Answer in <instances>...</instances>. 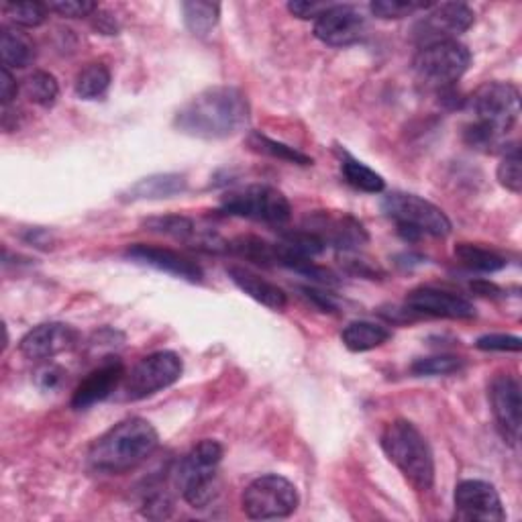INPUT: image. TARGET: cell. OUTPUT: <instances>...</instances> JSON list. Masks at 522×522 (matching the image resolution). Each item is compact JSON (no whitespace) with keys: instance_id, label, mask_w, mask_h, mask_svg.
I'll return each instance as SVG.
<instances>
[{"instance_id":"cell-1","label":"cell","mask_w":522,"mask_h":522,"mask_svg":"<svg viewBox=\"0 0 522 522\" xmlns=\"http://www.w3.org/2000/svg\"><path fill=\"white\" fill-rule=\"evenodd\" d=\"M249 100L235 86H211L176 113L174 127L194 139L219 141L241 133L249 123Z\"/></svg>"},{"instance_id":"cell-2","label":"cell","mask_w":522,"mask_h":522,"mask_svg":"<svg viewBox=\"0 0 522 522\" xmlns=\"http://www.w3.org/2000/svg\"><path fill=\"white\" fill-rule=\"evenodd\" d=\"M158 447L160 435L155 427L141 416H131L94 441L88 463L94 472L121 476L145 463Z\"/></svg>"},{"instance_id":"cell-3","label":"cell","mask_w":522,"mask_h":522,"mask_svg":"<svg viewBox=\"0 0 522 522\" xmlns=\"http://www.w3.org/2000/svg\"><path fill=\"white\" fill-rule=\"evenodd\" d=\"M382 449L414 490L429 492L433 488L435 457L416 425L404 419L390 423L382 433Z\"/></svg>"},{"instance_id":"cell-4","label":"cell","mask_w":522,"mask_h":522,"mask_svg":"<svg viewBox=\"0 0 522 522\" xmlns=\"http://www.w3.org/2000/svg\"><path fill=\"white\" fill-rule=\"evenodd\" d=\"M223 461V445L213 439L200 441L184 455L174 472L176 488L192 508H204L217 498V476Z\"/></svg>"},{"instance_id":"cell-5","label":"cell","mask_w":522,"mask_h":522,"mask_svg":"<svg viewBox=\"0 0 522 522\" xmlns=\"http://www.w3.org/2000/svg\"><path fill=\"white\" fill-rule=\"evenodd\" d=\"M382 211L398 227L406 241H419L423 235L447 237L453 229L449 217L433 202L406 192H392L382 200Z\"/></svg>"},{"instance_id":"cell-6","label":"cell","mask_w":522,"mask_h":522,"mask_svg":"<svg viewBox=\"0 0 522 522\" xmlns=\"http://www.w3.org/2000/svg\"><path fill=\"white\" fill-rule=\"evenodd\" d=\"M221 211L229 217L249 219L257 223H266L282 227L292 219V204L274 186L251 184L227 192L221 198Z\"/></svg>"},{"instance_id":"cell-7","label":"cell","mask_w":522,"mask_h":522,"mask_svg":"<svg viewBox=\"0 0 522 522\" xmlns=\"http://www.w3.org/2000/svg\"><path fill=\"white\" fill-rule=\"evenodd\" d=\"M474 123L504 139L520 117V92L510 82H486L467 98Z\"/></svg>"},{"instance_id":"cell-8","label":"cell","mask_w":522,"mask_h":522,"mask_svg":"<svg viewBox=\"0 0 522 522\" xmlns=\"http://www.w3.org/2000/svg\"><path fill=\"white\" fill-rule=\"evenodd\" d=\"M472 64L469 49L455 41H441L421 47L414 58V72L427 88L445 92L467 72Z\"/></svg>"},{"instance_id":"cell-9","label":"cell","mask_w":522,"mask_h":522,"mask_svg":"<svg viewBox=\"0 0 522 522\" xmlns=\"http://www.w3.org/2000/svg\"><path fill=\"white\" fill-rule=\"evenodd\" d=\"M298 504L300 496L296 486L290 480L276 474L253 480L241 496L243 512L251 520L288 518L296 512Z\"/></svg>"},{"instance_id":"cell-10","label":"cell","mask_w":522,"mask_h":522,"mask_svg":"<svg viewBox=\"0 0 522 522\" xmlns=\"http://www.w3.org/2000/svg\"><path fill=\"white\" fill-rule=\"evenodd\" d=\"M184 372V363L174 351H158L143 357L129 376H125V400L137 402L174 386Z\"/></svg>"},{"instance_id":"cell-11","label":"cell","mask_w":522,"mask_h":522,"mask_svg":"<svg viewBox=\"0 0 522 522\" xmlns=\"http://www.w3.org/2000/svg\"><path fill=\"white\" fill-rule=\"evenodd\" d=\"M474 21V11L463 3L433 5L429 13L414 25V41L421 47L441 41H455L474 25Z\"/></svg>"},{"instance_id":"cell-12","label":"cell","mask_w":522,"mask_h":522,"mask_svg":"<svg viewBox=\"0 0 522 522\" xmlns=\"http://www.w3.org/2000/svg\"><path fill=\"white\" fill-rule=\"evenodd\" d=\"M302 229L317 235L325 247H335L339 251H357L361 245L370 241L368 231L363 225L345 213L335 211H319L304 219Z\"/></svg>"},{"instance_id":"cell-13","label":"cell","mask_w":522,"mask_h":522,"mask_svg":"<svg viewBox=\"0 0 522 522\" xmlns=\"http://www.w3.org/2000/svg\"><path fill=\"white\" fill-rule=\"evenodd\" d=\"M453 500L457 520L502 522L506 518V510L496 488L484 480L459 482Z\"/></svg>"},{"instance_id":"cell-14","label":"cell","mask_w":522,"mask_h":522,"mask_svg":"<svg viewBox=\"0 0 522 522\" xmlns=\"http://www.w3.org/2000/svg\"><path fill=\"white\" fill-rule=\"evenodd\" d=\"M488 398L502 437L510 445H516L520 439V408H522L518 380L508 374L496 376L490 382Z\"/></svg>"},{"instance_id":"cell-15","label":"cell","mask_w":522,"mask_h":522,"mask_svg":"<svg viewBox=\"0 0 522 522\" xmlns=\"http://www.w3.org/2000/svg\"><path fill=\"white\" fill-rule=\"evenodd\" d=\"M406 308L412 312H421V315L453 319V321H467L476 317V306L467 298L431 286H423L408 292Z\"/></svg>"},{"instance_id":"cell-16","label":"cell","mask_w":522,"mask_h":522,"mask_svg":"<svg viewBox=\"0 0 522 522\" xmlns=\"http://www.w3.org/2000/svg\"><path fill=\"white\" fill-rule=\"evenodd\" d=\"M365 33V17L351 5H331L315 21V37L329 47H349Z\"/></svg>"},{"instance_id":"cell-17","label":"cell","mask_w":522,"mask_h":522,"mask_svg":"<svg viewBox=\"0 0 522 522\" xmlns=\"http://www.w3.org/2000/svg\"><path fill=\"white\" fill-rule=\"evenodd\" d=\"M80 335L74 327L66 323H43L31 329L19 343L23 357L31 361L51 359L78 345Z\"/></svg>"},{"instance_id":"cell-18","label":"cell","mask_w":522,"mask_h":522,"mask_svg":"<svg viewBox=\"0 0 522 522\" xmlns=\"http://www.w3.org/2000/svg\"><path fill=\"white\" fill-rule=\"evenodd\" d=\"M129 259H133L135 264L149 266L158 272L172 274L176 278H182L186 282H202L204 274L196 261L180 255L178 251L164 249V247H153V245H143L137 243L125 251Z\"/></svg>"},{"instance_id":"cell-19","label":"cell","mask_w":522,"mask_h":522,"mask_svg":"<svg viewBox=\"0 0 522 522\" xmlns=\"http://www.w3.org/2000/svg\"><path fill=\"white\" fill-rule=\"evenodd\" d=\"M125 380V368L119 359L109 361L94 370L74 392L72 406L78 410H86L102 400H107L119 384Z\"/></svg>"},{"instance_id":"cell-20","label":"cell","mask_w":522,"mask_h":522,"mask_svg":"<svg viewBox=\"0 0 522 522\" xmlns=\"http://www.w3.org/2000/svg\"><path fill=\"white\" fill-rule=\"evenodd\" d=\"M227 274H229L231 282L241 292H245L249 298H253L255 302L264 304L272 310H284L288 306L286 292L280 286L264 280L261 276H257V274L245 270V268H239V266H231L227 270Z\"/></svg>"},{"instance_id":"cell-21","label":"cell","mask_w":522,"mask_h":522,"mask_svg":"<svg viewBox=\"0 0 522 522\" xmlns=\"http://www.w3.org/2000/svg\"><path fill=\"white\" fill-rule=\"evenodd\" d=\"M188 182L182 174H155L149 178H143L129 186L123 192V200L127 202H139V200H162L178 196L186 190Z\"/></svg>"},{"instance_id":"cell-22","label":"cell","mask_w":522,"mask_h":522,"mask_svg":"<svg viewBox=\"0 0 522 522\" xmlns=\"http://www.w3.org/2000/svg\"><path fill=\"white\" fill-rule=\"evenodd\" d=\"M0 56H3V66L5 68H27L35 62V43L33 39L23 33L15 25H5L0 31Z\"/></svg>"},{"instance_id":"cell-23","label":"cell","mask_w":522,"mask_h":522,"mask_svg":"<svg viewBox=\"0 0 522 522\" xmlns=\"http://www.w3.org/2000/svg\"><path fill=\"white\" fill-rule=\"evenodd\" d=\"M392 339V331L384 325L378 323H370V321H355L349 323L343 333H341V341L343 345L353 351V353H363V351H372L376 347H382L384 343H388Z\"/></svg>"},{"instance_id":"cell-24","label":"cell","mask_w":522,"mask_h":522,"mask_svg":"<svg viewBox=\"0 0 522 522\" xmlns=\"http://www.w3.org/2000/svg\"><path fill=\"white\" fill-rule=\"evenodd\" d=\"M231 253H235L241 259L253 261L255 266H278V245L270 243L266 239H259L253 235H245V237H237L229 243Z\"/></svg>"},{"instance_id":"cell-25","label":"cell","mask_w":522,"mask_h":522,"mask_svg":"<svg viewBox=\"0 0 522 522\" xmlns=\"http://www.w3.org/2000/svg\"><path fill=\"white\" fill-rule=\"evenodd\" d=\"M455 257L465 268L482 274H496L506 268V259L502 255L474 243H459L455 247Z\"/></svg>"},{"instance_id":"cell-26","label":"cell","mask_w":522,"mask_h":522,"mask_svg":"<svg viewBox=\"0 0 522 522\" xmlns=\"http://www.w3.org/2000/svg\"><path fill=\"white\" fill-rule=\"evenodd\" d=\"M247 145L255 151V153H264L268 155V158H274V160H282V162H288V164H296V166H312V158L302 151H298L296 147H290L286 143H280V141H274L266 135H261L257 131L249 133L247 137Z\"/></svg>"},{"instance_id":"cell-27","label":"cell","mask_w":522,"mask_h":522,"mask_svg":"<svg viewBox=\"0 0 522 522\" xmlns=\"http://www.w3.org/2000/svg\"><path fill=\"white\" fill-rule=\"evenodd\" d=\"M184 23L196 37H206L211 33L221 17V7L217 3H204V0H190L182 5Z\"/></svg>"},{"instance_id":"cell-28","label":"cell","mask_w":522,"mask_h":522,"mask_svg":"<svg viewBox=\"0 0 522 522\" xmlns=\"http://www.w3.org/2000/svg\"><path fill=\"white\" fill-rule=\"evenodd\" d=\"M23 94L29 102L37 104V107L49 109V107H54L60 96V84L54 74L37 70L25 78Z\"/></svg>"},{"instance_id":"cell-29","label":"cell","mask_w":522,"mask_h":522,"mask_svg":"<svg viewBox=\"0 0 522 522\" xmlns=\"http://www.w3.org/2000/svg\"><path fill=\"white\" fill-rule=\"evenodd\" d=\"M111 86V70L104 64H88L78 76L74 84V92L82 100H98L107 94Z\"/></svg>"},{"instance_id":"cell-30","label":"cell","mask_w":522,"mask_h":522,"mask_svg":"<svg viewBox=\"0 0 522 522\" xmlns=\"http://www.w3.org/2000/svg\"><path fill=\"white\" fill-rule=\"evenodd\" d=\"M341 172H343L345 182L359 192L380 194L386 188V182L378 172H374L372 168H368L365 164L349 158V155H345V160L341 164Z\"/></svg>"},{"instance_id":"cell-31","label":"cell","mask_w":522,"mask_h":522,"mask_svg":"<svg viewBox=\"0 0 522 522\" xmlns=\"http://www.w3.org/2000/svg\"><path fill=\"white\" fill-rule=\"evenodd\" d=\"M143 227L153 231V233H162V235H168V237H172L176 241H184V243H194L196 241V245H198V239H200L194 223L190 219H186V217H180V215L153 217V219L143 221Z\"/></svg>"},{"instance_id":"cell-32","label":"cell","mask_w":522,"mask_h":522,"mask_svg":"<svg viewBox=\"0 0 522 522\" xmlns=\"http://www.w3.org/2000/svg\"><path fill=\"white\" fill-rule=\"evenodd\" d=\"M463 368V359L457 355H435L421 357L412 363L410 372L414 376H449Z\"/></svg>"},{"instance_id":"cell-33","label":"cell","mask_w":522,"mask_h":522,"mask_svg":"<svg viewBox=\"0 0 522 522\" xmlns=\"http://www.w3.org/2000/svg\"><path fill=\"white\" fill-rule=\"evenodd\" d=\"M49 7L43 3H7L5 15L13 21L15 27H39L47 21Z\"/></svg>"},{"instance_id":"cell-34","label":"cell","mask_w":522,"mask_h":522,"mask_svg":"<svg viewBox=\"0 0 522 522\" xmlns=\"http://www.w3.org/2000/svg\"><path fill=\"white\" fill-rule=\"evenodd\" d=\"M431 3H416V0H376L370 5V11L380 19H404L419 11H429Z\"/></svg>"},{"instance_id":"cell-35","label":"cell","mask_w":522,"mask_h":522,"mask_svg":"<svg viewBox=\"0 0 522 522\" xmlns=\"http://www.w3.org/2000/svg\"><path fill=\"white\" fill-rule=\"evenodd\" d=\"M498 182L510 190L512 194H520L522 190V172H520V149L512 145L508 151H504V158L498 166Z\"/></svg>"},{"instance_id":"cell-36","label":"cell","mask_w":522,"mask_h":522,"mask_svg":"<svg viewBox=\"0 0 522 522\" xmlns=\"http://www.w3.org/2000/svg\"><path fill=\"white\" fill-rule=\"evenodd\" d=\"M174 512V500L166 490H153L143 502V514L153 520L170 518Z\"/></svg>"},{"instance_id":"cell-37","label":"cell","mask_w":522,"mask_h":522,"mask_svg":"<svg viewBox=\"0 0 522 522\" xmlns=\"http://www.w3.org/2000/svg\"><path fill=\"white\" fill-rule=\"evenodd\" d=\"M47 7L49 11L68 19H84L98 11V5L90 3V0H58V3H49Z\"/></svg>"},{"instance_id":"cell-38","label":"cell","mask_w":522,"mask_h":522,"mask_svg":"<svg viewBox=\"0 0 522 522\" xmlns=\"http://www.w3.org/2000/svg\"><path fill=\"white\" fill-rule=\"evenodd\" d=\"M476 347L482 351H512L518 353L522 343L514 335H484L476 341Z\"/></svg>"},{"instance_id":"cell-39","label":"cell","mask_w":522,"mask_h":522,"mask_svg":"<svg viewBox=\"0 0 522 522\" xmlns=\"http://www.w3.org/2000/svg\"><path fill=\"white\" fill-rule=\"evenodd\" d=\"M331 5L327 3H306V0H296V3H288V11L298 19H319Z\"/></svg>"},{"instance_id":"cell-40","label":"cell","mask_w":522,"mask_h":522,"mask_svg":"<svg viewBox=\"0 0 522 522\" xmlns=\"http://www.w3.org/2000/svg\"><path fill=\"white\" fill-rule=\"evenodd\" d=\"M17 94H19L17 80L11 74V70L3 66V74H0V100H3V107H9V104L17 98Z\"/></svg>"},{"instance_id":"cell-41","label":"cell","mask_w":522,"mask_h":522,"mask_svg":"<svg viewBox=\"0 0 522 522\" xmlns=\"http://www.w3.org/2000/svg\"><path fill=\"white\" fill-rule=\"evenodd\" d=\"M64 370L56 368V365H49V368H43L39 374H37V382L43 390H56L62 382H64Z\"/></svg>"},{"instance_id":"cell-42","label":"cell","mask_w":522,"mask_h":522,"mask_svg":"<svg viewBox=\"0 0 522 522\" xmlns=\"http://www.w3.org/2000/svg\"><path fill=\"white\" fill-rule=\"evenodd\" d=\"M302 292L306 294V298L308 300H312L315 304H319L323 310H327V312H333L337 306H335V302L327 296V294H323V292H319V290H315V288H302Z\"/></svg>"},{"instance_id":"cell-43","label":"cell","mask_w":522,"mask_h":522,"mask_svg":"<svg viewBox=\"0 0 522 522\" xmlns=\"http://www.w3.org/2000/svg\"><path fill=\"white\" fill-rule=\"evenodd\" d=\"M472 290H474L476 294H480V296H496V294H500V288H498L496 284L488 282V280H478V282H474V284H472Z\"/></svg>"}]
</instances>
